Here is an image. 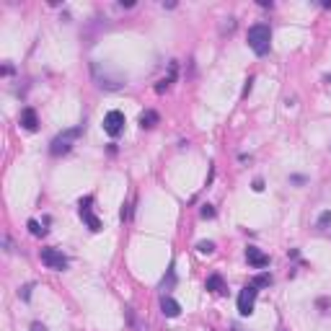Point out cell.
I'll return each instance as SVG.
<instances>
[{"instance_id":"cell-2","label":"cell","mask_w":331,"mask_h":331,"mask_svg":"<svg viewBox=\"0 0 331 331\" xmlns=\"http://www.w3.org/2000/svg\"><path fill=\"white\" fill-rule=\"evenodd\" d=\"M83 134V124H78V127H72V130H65V132H60L57 138L50 142V153L57 158V156H65V153H70V148H72V142L78 140Z\"/></svg>"},{"instance_id":"cell-19","label":"cell","mask_w":331,"mask_h":331,"mask_svg":"<svg viewBox=\"0 0 331 331\" xmlns=\"http://www.w3.org/2000/svg\"><path fill=\"white\" fill-rule=\"evenodd\" d=\"M32 290H34V284H24V288L18 290V298L21 300H32Z\"/></svg>"},{"instance_id":"cell-18","label":"cell","mask_w":331,"mask_h":331,"mask_svg":"<svg viewBox=\"0 0 331 331\" xmlns=\"http://www.w3.org/2000/svg\"><path fill=\"white\" fill-rule=\"evenodd\" d=\"M197 248H200V254H212L215 251V244H212V240H200Z\"/></svg>"},{"instance_id":"cell-11","label":"cell","mask_w":331,"mask_h":331,"mask_svg":"<svg viewBox=\"0 0 331 331\" xmlns=\"http://www.w3.org/2000/svg\"><path fill=\"white\" fill-rule=\"evenodd\" d=\"M204 288H207L210 292H215V295H225V292H228V290H225V282H222L220 274H210L207 282H204Z\"/></svg>"},{"instance_id":"cell-3","label":"cell","mask_w":331,"mask_h":331,"mask_svg":"<svg viewBox=\"0 0 331 331\" xmlns=\"http://www.w3.org/2000/svg\"><path fill=\"white\" fill-rule=\"evenodd\" d=\"M91 72H94V80H96L98 88L116 91V88L124 86V75H112L106 68H101V62H94V65H91Z\"/></svg>"},{"instance_id":"cell-5","label":"cell","mask_w":331,"mask_h":331,"mask_svg":"<svg viewBox=\"0 0 331 331\" xmlns=\"http://www.w3.org/2000/svg\"><path fill=\"white\" fill-rule=\"evenodd\" d=\"M256 295H259V288H254V284H246V288L238 292V313L240 316H251L254 313Z\"/></svg>"},{"instance_id":"cell-22","label":"cell","mask_w":331,"mask_h":331,"mask_svg":"<svg viewBox=\"0 0 331 331\" xmlns=\"http://www.w3.org/2000/svg\"><path fill=\"white\" fill-rule=\"evenodd\" d=\"M251 88H254V78H248V80H246V88H244V96H248V94H251Z\"/></svg>"},{"instance_id":"cell-21","label":"cell","mask_w":331,"mask_h":331,"mask_svg":"<svg viewBox=\"0 0 331 331\" xmlns=\"http://www.w3.org/2000/svg\"><path fill=\"white\" fill-rule=\"evenodd\" d=\"M233 28H236V21H233V18H225V24L220 26V32H222V34H225V32H228V34H230V32H233Z\"/></svg>"},{"instance_id":"cell-8","label":"cell","mask_w":331,"mask_h":331,"mask_svg":"<svg viewBox=\"0 0 331 331\" xmlns=\"http://www.w3.org/2000/svg\"><path fill=\"white\" fill-rule=\"evenodd\" d=\"M246 262H248L254 269H264V266H269V256H266L262 248H256V246H248V248H246Z\"/></svg>"},{"instance_id":"cell-10","label":"cell","mask_w":331,"mask_h":331,"mask_svg":"<svg viewBox=\"0 0 331 331\" xmlns=\"http://www.w3.org/2000/svg\"><path fill=\"white\" fill-rule=\"evenodd\" d=\"M21 127H24V130H28V132H36L39 119H36V112H34L32 106H26V109L21 112Z\"/></svg>"},{"instance_id":"cell-14","label":"cell","mask_w":331,"mask_h":331,"mask_svg":"<svg viewBox=\"0 0 331 331\" xmlns=\"http://www.w3.org/2000/svg\"><path fill=\"white\" fill-rule=\"evenodd\" d=\"M174 284H176V266L171 264L168 272H166V277L160 280V290H163V292H166V290H174Z\"/></svg>"},{"instance_id":"cell-13","label":"cell","mask_w":331,"mask_h":331,"mask_svg":"<svg viewBox=\"0 0 331 331\" xmlns=\"http://www.w3.org/2000/svg\"><path fill=\"white\" fill-rule=\"evenodd\" d=\"M158 112H153V109H145L142 114H140V127L142 130H150V127H156L158 124Z\"/></svg>"},{"instance_id":"cell-9","label":"cell","mask_w":331,"mask_h":331,"mask_svg":"<svg viewBox=\"0 0 331 331\" xmlns=\"http://www.w3.org/2000/svg\"><path fill=\"white\" fill-rule=\"evenodd\" d=\"M160 310H163L166 318H176V316L182 313V306H178L171 295H163V298H160Z\"/></svg>"},{"instance_id":"cell-4","label":"cell","mask_w":331,"mask_h":331,"mask_svg":"<svg viewBox=\"0 0 331 331\" xmlns=\"http://www.w3.org/2000/svg\"><path fill=\"white\" fill-rule=\"evenodd\" d=\"M42 264L47 269H54V272H65L68 269V256L60 248H42Z\"/></svg>"},{"instance_id":"cell-12","label":"cell","mask_w":331,"mask_h":331,"mask_svg":"<svg viewBox=\"0 0 331 331\" xmlns=\"http://www.w3.org/2000/svg\"><path fill=\"white\" fill-rule=\"evenodd\" d=\"M176 70H178V65H176V62H171L168 75H166V78H160V80H158V86H156V91H158V94H163V91H168V88H171V83L176 80Z\"/></svg>"},{"instance_id":"cell-1","label":"cell","mask_w":331,"mask_h":331,"mask_svg":"<svg viewBox=\"0 0 331 331\" xmlns=\"http://www.w3.org/2000/svg\"><path fill=\"white\" fill-rule=\"evenodd\" d=\"M246 42L259 57H264L269 47H272V28H269V24H254L246 34Z\"/></svg>"},{"instance_id":"cell-15","label":"cell","mask_w":331,"mask_h":331,"mask_svg":"<svg viewBox=\"0 0 331 331\" xmlns=\"http://www.w3.org/2000/svg\"><path fill=\"white\" fill-rule=\"evenodd\" d=\"M251 284H254V288H269V284H272V274L262 272V274H256L251 280Z\"/></svg>"},{"instance_id":"cell-20","label":"cell","mask_w":331,"mask_h":331,"mask_svg":"<svg viewBox=\"0 0 331 331\" xmlns=\"http://www.w3.org/2000/svg\"><path fill=\"white\" fill-rule=\"evenodd\" d=\"M200 215H202L204 220H207V218H215V207H212V204H202V212H200Z\"/></svg>"},{"instance_id":"cell-24","label":"cell","mask_w":331,"mask_h":331,"mask_svg":"<svg viewBox=\"0 0 331 331\" xmlns=\"http://www.w3.org/2000/svg\"><path fill=\"white\" fill-rule=\"evenodd\" d=\"M264 189V182H262V178H256V182H254V192H262Z\"/></svg>"},{"instance_id":"cell-17","label":"cell","mask_w":331,"mask_h":331,"mask_svg":"<svg viewBox=\"0 0 331 331\" xmlns=\"http://www.w3.org/2000/svg\"><path fill=\"white\" fill-rule=\"evenodd\" d=\"M28 230H32V236H44L47 233V228H42L36 220H28Z\"/></svg>"},{"instance_id":"cell-23","label":"cell","mask_w":331,"mask_h":331,"mask_svg":"<svg viewBox=\"0 0 331 331\" xmlns=\"http://www.w3.org/2000/svg\"><path fill=\"white\" fill-rule=\"evenodd\" d=\"M32 331H47V326H44V324H39V321H36V324H32Z\"/></svg>"},{"instance_id":"cell-6","label":"cell","mask_w":331,"mask_h":331,"mask_svg":"<svg viewBox=\"0 0 331 331\" xmlns=\"http://www.w3.org/2000/svg\"><path fill=\"white\" fill-rule=\"evenodd\" d=\"M104 132H106L109 138H119V134L124 132V114L119 109H112L104 116Z\"/></svg>"},{"instance_id":"cell-25","label":"cell","mask_w":331,"mask_h":331,"mask_svg":"<svg viewBox=\"0 0 331 331\" xmlns=\"http://www.w3.org/2000/svg\"><path fill=\"white\" fill-rule=\"evenodd\" d=\"M230 331H240V328H238V326H233V328H230Z\"/></svg>"},{"instance_id":"cell-7","label":"cell","mask_w":331,"mask_h":331,"mask_svg":"<svg viewBox=\"0 0 331 331\" xmlns=\"http://www.w3.org/2000/svg\"><path fill=\"white\" fill-rule=\"evenodd\" d=\"M91 202H94V197H86V200H80V204H78V212H80V218H83V222L91 228L94 233H98L101 230V220L91 212Z\"/></svg>"},{"instance_id":"cell-16","label":"cell","mask_w":331,"mask_h":331,"mask_svg":"<svg viewBox=\"0 0 331 331\" xmlns=\"http://www.w3.org/2000/svg\"><path fill=\"white\" fill-rule=\"evenodd\" d=\"M316 225H318V228H328V225H331V210L321 212V215H318V222H316Z\"/></svg>"}]
</instances>
